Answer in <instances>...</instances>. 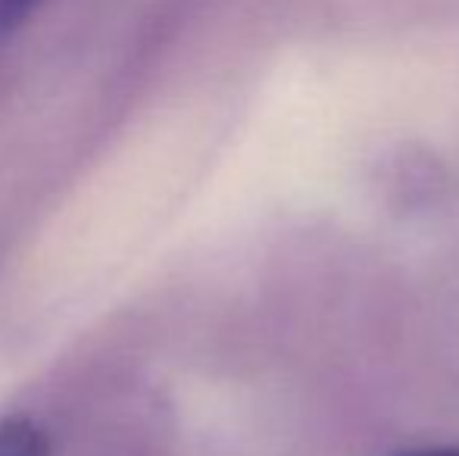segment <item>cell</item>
Returning <instances> with one entry per match:
<instances>
[{
  "label": "cell",
  "mask_w": 459,
  "mask_h": 456,
  "mask_svg": "<svg viewBox=\"0 0 459 456\" xmlns=\"http://www.w3.org/2000/svg\"><path fill=\"white\" fill-rule=\"evenodd\" d=\"M0 456H50V441L29 416L0 419Z\"/></svg>",
  "instance_id": "6da1fadb"
},
{
  "label": "cell",
  "mask_w": 459,
  "mask_h": 456,
  "mask_svg": "<svg viewBox=\"0 0 459 456\" xmlns=\"http://www.w3.org/2000/svg\"><path fill=\"white\" fill-rule=\"evenodd\" d=\"M41 6V0H0V41L13 35L16 29H22L25 19Z\"/></svg>",
  "instance_id": "7a4b0ae2"
},
{
  "label": "cell",
  "mask_w": 459,
  "mask_h": 456,
  "mask_svg": "<svg viewBox=\"0 0 459 456\" xmlns=\"http://www.w3.org/2000/svg\"><path fill=\"white\" fill-rule=\"evenodd\" d=\"M391 456H459V447H416V451H400Z\"/></svg>",
  "instance_id": "3957f363"
}]
</instances>
